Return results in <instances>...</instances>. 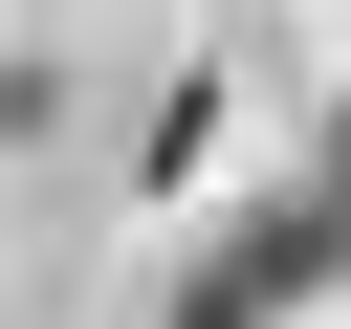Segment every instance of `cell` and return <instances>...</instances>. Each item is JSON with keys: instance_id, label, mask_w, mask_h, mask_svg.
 Wrapping results in <instances>:
<instances>
[{"instance_id": "cell-1", "label": "cell", "mask_w": 351, "mask_h": 329, "mask_svg": "<svg viewBox=\"0 0 351 329\" xmlns=\"http://www.w3.org/2000/svg\"><path fill=\"white\" fill-rule=\"evenodd\" d=\"M329 285H351V154H307V175H285V197H263L154 329H285V307H329Z\"/></svg>"}]
</instances>
